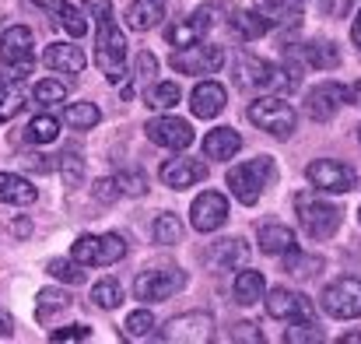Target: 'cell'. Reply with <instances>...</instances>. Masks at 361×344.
<instances>
[{"mask_svg":"<svg viewBox=\"0 0 361 344\" xmlns=\"http://www.w3.org/2000/svg\"><path fill=\"white\" fill-rule=\"evenodd\" d=\"M211 338H214V320H211V313H200V309L169 320L165 331H161V341H179V344H204Z\"/></svg>","mask_w":361,"mask_h":344,"instance_id":"obj_12","label":"cell"},{"mask_svg":"<svg viewBox=\"0 0 361 344\" xmlns=\"http://www.w3.org/2000/svg\"><path fill=\"white\" fill-rule=\"evenodd\" d=\"M147 141L158 144V148H172V151H183L193 144V126L179 116H154L147 126H144Z\"/></svg>","mask_w":361,"mask_h":344,"instance_id":"obj_13","label":"cell"},{"mask_svg":"<svg viewBox=\"0 0 361 344\" xmlns=\"http://www.w3.org/2000/svg\"><path fill=\"white\" fill-rule=\"evenodd\" d=\"M158 176H161V183H165V186H172V190H186V186H197V183H204V176H207V165H204V162H197V158L176 155V158L161 162Z\"/></svg>","mask_w":361,"mask_h":344,"instance_id":"obj_17","label":"cell"},{"mask_svg":"<svg viewBox=\"0 0 361 344\" xmlns=\"http://www.w3.org/2000/svg\"><path fill=\"white\" fill-rule=\"evenodd\" d=\"M270 183H274V158H267V155L263 158H252V162H242V165H235L228 172L232 197L239 204H245V208H252Z\"/></svg>","mask_w":361,"mask_h":344,"instance_id":"obj_4","label":"cell"},{"mask_svg":"<svg viewBox=\"0 0 361 344\" xmlns=\"http://www.w3.org/2000/svg\"><path fill=\"white\" fill-rule=\"evenodd\" d=\"M71 256L85 267H109L126 256V242L120 235H81L71 246Z\"/></svg>","mask_w":361,"mask_h":344,"instance_id":"obj_7","label":"cell"},{"mask_svg":"<svg viewBox=\"0 0 361 344\" xmlns=\"http://www.w3.org/2000/svg\"><path fill=\"white\" fill-rule=\"evenodd\" d=\"M0 60L14 71V78H25L32 71V60H35V35H32V28H25V25L7 28L4 39H0Z\"/></svg>","mask_w":361,"mask_h":344,"instance_id":"obj_8","label":"cell"},{"mask_svg":"<svg viewBox=\"0 0 361 344\" xmlns=\"http://www.w3.org/2000/svg\"><path fill=\"white\" fill-rule=\"evenodd\" d=\"M46 67L63 71V74H81V71L88 67V57H85V49L74 46V42H53V46L46 49Z\"/></svg>","mask_w":361,"mask_h":344,"instance_id":"obj_19","label":"cell"},{"mask_svg":"<svg viewBox=\"0 0 361 344\" xmlns=\"http://www.w3.org/2000/svg\"><path fill=\"white\" fill-rule=\"evenodd\" d=\"M351 39H355V46L361 49V14L355 18V25H351Z\"/></svg>","mask_w":361,"mask_h":344,"instance_id":"obj_51","label":"cell"},{"mask_svg":"<svg viewBox=\"0 0 361 344\" xmlns=\"http://www.w3.org/2000/svg\"><path fill=\"white\" fill-rule=\"evenodd\" d=\"M11 334H14V320L7 309H0V338H11Z\"/></svg>","mask_w":361,"mask_h":344,"instance_id":"obj_50","label":"cell"},{"mask_svg":"<svg viewBox=\"0 0 361 344\" xmlns=\"http://www.w3.org/2000/svg\"><path fill=\"white\" fill-rule=\"evenodd\" d=\"M95 67L113 85L126 81V35H123L120 25L113 21V14L95 21Z\"/></svg>","mask_w":361,"mask_h":344,"instance_id":"obj_1","label":"cell"},{"mask_svg":"<svg viewBox=\"0 0 361 344\" xmlns=\"http://www.w3.org/2000/svg\"><path fill=\"white\" fill-rule=\"evenodd\" d=\"M183 274L176 271H144V274H137V281H133V295L140 299V302H165L169 295H176L179 288H183Z\"/></svg>","mask_w":361,"mask_h":344,"instance_id":"obj_16","label":"cell"},{"mask_svg":"<svg viewBox=\"0 0 361 344\" xmlns=\"http://www.w3.org/2000/svg\"><path fill=\"white\" fill-rule=\"evenodd\" d=\"M239 85L252 92H267V95H291L298 88V74L295 71H281L259 57H242L239 60Z\"/></svg>","mask_w":361,"mask_h":344,"instance_id":"obj_2","label":"cell"},{"mask_svg":"<svg viewBox=\"0 0 361 344\" xmlns=\"http://www.w3.org/2000/svg\"><path fill=\"white\" fill-rule=\"evenodd\" d=\"M179 235H183V225H179V218L172 211L154 218V242L158 246H172V242H179Z\"/></svg>","mask_w":361,"mask_h":344,"instance_id":"obj_35","label":"cell"},{"mask_svg":"<svg viewBox=\"0 0 361 344\" xmlns=\"http://www.w3.org/2000/svg\"><path fill=\"white\" fill-rule=\"evenodd\" d=\"M291 260H288V271L295 274V278H312L319 267H323V260L319 256H298V253H288Z\"/></svg>","mask_w":361,"mask_h":344,"instance_id":"obj_41","label":"cell"},{"mask_svg":"<svg viewBox=\"0 0 361 344\" xmlns=\"http://www.w3.org/2000/svg\"><path fill=\"white\" fill-rule=\"evenodd\" d=\"M341 344H361V334H344V338H341Z\"/></svg>","mask_w":361,"mask_h":344,"instance_id":"obj_53","label":"cell"},{"mask_svg":"<svg viewBox=\"0 0 361 344\" xmlns=\"http://www.w3.org/2000/svg\"><path fill=\"white\" fill-rule=\"evenodd\" d=\"M225 106H228V92H225V85H218V81H200V85L190 92V109H193L197 119H214Z\"/></svg>","mask_w":361,"mask_h":344,"instance_id":"obj_18","label":"cell"},{"mask_svg":"<svg viewBox=\"0 0 361 344\" xmlns=\"http://www.w3.org/2000/svg\"><path fill=\"white\" fill-rule=\"evenodd\" d=\"M0 88H4V78H0Z\"/></svg>","mask_w":361,"mask_h":344,"instance_id":"obj_55","label":"cell"},{"mask_svg":"<svg viewBox=\"0 0 361 344\" xmlns=\"http://www.w3.org/2000/svg\"><path fill=\"white\" fill-rule=\"evenodd\" d=\"M267 313L284 324H305V320H312V299L302 292H291V288H274L267 295Z\"/></svg>","mask_w":361,"mask_h":344,"instance_id":"obj_14","label":"cell"},{"mask_svg":"<svg viewBox=\"0 0 361 344\" xmlns=\"http://www.w3.org/2000/svg\"><path fill=\"white\" fill-rule=\"evenodd\" d=\"M21 106H25V92H21L18 85L0 88V123H7L11 116L21 113Z\"/></svg>","mask_w":361,"mask_h":344,"instance_id":"obj_39","label":"cell"},{"mask_svg":"<svg viewBox=\"0 0 361 344\" xmlns=\"http://www.w3.org/2000/svg\"><path fill=\"white\" fill-rule=\"evenodd\" d=\"M358 218H361V211H358Z\"/></svg>","mask_w":361,"mask_h":344,"instance_id":"obj_56","label":"cell"},{"mask_svg":"<svg viewBox=\"0 0 361 344\" xmlns=\"http://www.w3.org/2000/svg\"><path fill=\"white\" fill-rule=\"evenodd\" d=\"M56 18H60V25L74 35V39H81V35H88V18L78 11V7H71V4H60L56 7Z\"/></svg>","mask_w":361,"mask_h":344,"instance_id":"obj_36","label":"cell"},{"mask_svg":"<svg viewBox=\"0 0 361 344\" xmlns=\"http://www.w3.org/2000/svg\"><path fill=\"white\" fill-rule=\"evenodd\" d=\"M232 341H256V344H259V341H263V334H259L252 324H239V327L232 331Z\"/></svg>","mask_w":361,"mask_h":344,"instance_id":"obj_48","label":"cell"},{"mask_svg":"<svg viewBox=\"0 0 361 344\" xmlns=\"http://www.w3.org/2000/svg\"><path fill=\"white\" fill-rule=\"evenodd\" d=\"M316 341H323V334H319V327L312 320L295 324L291 331H284V344H316Z\"/></svg>","mask_w":361,"mask_h":344,"instance_id":"obj_40","label":"cell"},{"mask_svg":"<svg viewBox=\"0 0 361 344\" xmlns=\"http://www.w3.org/2000/svg\"><path fill=\"white\" fill-rule=\"evenodd\" d=\"M92 194H95V201H102V204H113L123 190H120V183H116V179H99Z\"/></svg>","mask_w":361,"mask_h":344,"instance_id":"obj_45","label":"cell"},{"mask_svg":"<svg viewBox=\"0 0 361 344\" xmlns=\"http://www.w3.org/2000/svg\"><path fill=\"white\" fill-rule=\"evenodd\" d=\"M32 4H39V7H46V11H56L63 0H32Z\"/></svg>","mask_w":361,"mask_h":344,"instance_id":"obj_52","label":"cell"},{"mask_svg":"<svg viewBox=\"0 0 361 344\" xmlns=\"http://www.w3.org/2000/svg\"><path fill=\"white\" fill-rule=\"evenodd\" d=\"M71 309V295L63 292V288H42L39 295H35V320H49L53 313H67Z\"/></svg>","mask_w":361,"mask_h":344,"instance_id":"obj_26","label":"cell"},{"mask_svg":"<svg viewBox=\"0 0 361 344\" xmlns=\"http://www.w3.org/2000/svg\"><path fill=\"white\" fill-rule=\"evenodd\" d=\"M46 271H49L56 281H63V285H81V281L88 278V267L78 263V260H49Z\"/></svg>","mask_w":361,"mask_h":344,"instance_id":"obj_32","label":"cell"},{"mask_svg":"<svg viewBox=\"0 0 361 344\" xmlns=\"http://www.w3.org/2000/svg\"><path fill=\"white\" fill-rule=\"evenodd\" d=\"M239 148H242V137H239V130H232V126H218V130H211V134L204 137V155H207L211 162H225V158H232Z\"/></svg>","mask_w":361,"mask_h":344,"instance_id":"obj_20","label":"cell"},{"mask_svg":"<svg viewBox=\"0 0 361 344\" xmlns=\"http://www.w3.org/2000/svg\"><path fill=\"white\" fill-rule=\"evenodd\" d=\"M154 313L151 309H133L130 316H126V324H123V334H126V341H147L151 334H154Z\"/></svg>","mask_w":361,"mask_h":344,"instance_id":"obj_28","label":"cell"},{"mask_svg":"<svg viewBox=\"0 0 361 344\" xmlns=\"http://www.w3.org/2000/svg\"><path fill=\"white\" fill-rule=\"evenodd\" d=\"M274 28V18L270 14H263V11H235L232 14V32L239 35V39H259V35H267Z\"/></svg>","mask_w":361,"mask_h":344,"instance_id":"obj_22","label":"cell"},{"mask_svg":"<svg viewBox=\"0 0 361 344\" xmlns=\"http://www.w3.org/2000/svg\"><path fill=\"white\" fill-rule=\"evenodd\" d=\"M56 134H60V119L56 116H35L25 126V141L28 144H49V141H56Z\"/></svg>","mask_w":361,"mask_h":344,"instance_id":"obj_29","label":"cell"},{"mask_svg":"<svg viewBox=\"0 0 361 344\" xmlns=\"http://www.w3.org/2000/svg\"><path fill=\"white\" fill-rule=\"evenodd\" d=\"M165 18V0H133L126 7V25L133 32H147Z\"/></svg>","mask_w":361,"mask_h":344,"instance_id":"obj_21","label":"cell"},{"mask_svg":"<svg viewBox=\"0 0 361 344\" xmlns=\"http://www.w3.org/2000/svg\"><path fill=\"white\" fill-rule=\"evenodd\" d=\"M193 21H197V28H200V35H204V32L214 25V7H204V11H197V14H193Z\"/></svg>","mask_w":361,"mask_h":344,"instance_id":"obj_49","label":"cell"},{"mask_svg":"<svg viewBox=\"0 0 361 344\" xmlns=\"http://www.w3.org/2000/svg\"><path fill=\"white\" fill-rule=\"evenodd\" d=\"M165 39H169L176 49H186V46H193V42L200 39V28H197L193 18H190V21H176V25L165 32Z\"/></svg>","mask_w":361,"mask_h":344,"instance_id":"obj_37","label":"cell"},{"mask_svg":"<svg viewBox=\"0 0 361 344\" xmlns=\"http://www.w3.org/2000/svg\"><path fill=\"white\" fill-rule=\"evenodd\" d=\"M99 119H102V113H99V106H92V102H74V106L63 109V123L74 126V130H92Z\"/></svg>","mask_w":361,"mask_h":344,"instance_id":"obj_30","label":"cell"},{"mask_svg":"<svg viewBox=\"0 0 361 344\" xmlns=\"http://www.w3.org/2000/svg\"><path fill=\"white\" fill-rule=\"evenodd\" d=\"M56 162H60V172H67V186H78V179H81V158L78 155H60Z\"/></svg>","mask_w":361,"mask_h":344,"instance_id":"obj_43","label":"cell"},{"mask_svg":"<svg viewBox=\"0 0 361 344\" xmlns=\"http://www.w3.org/2000/svg\"><path fill=\"white\" fill-rule=\"evenodd\" d=\"M305 60L312 64V67H319V71H330V67H337L341 64V53H337V46L334 42H309L305 46Z\"/></svg>","mask_w":361,"mask_h":344,"instance_id":"obj_31","label":"cell"},{"mask_svg":"<svg viewBox=\"0 0 361 344\" xmlns=\"http://www.w3.org/2000/svg\"><path fill=\"white\" fill-rule=\"evenodd\" d=\"M179 99H183V88L176 81H158L147 95L151 109H172V106H179Z\"/></svg>","mask_w":361,"mask_h":344,"instance_id":"obj_33","label":"cell"},{"mask_svg":"<svg viewBox=\"0 0 361 344\" xmlns=\"http://www.w3.org/2000/svg\"><path fill=\"white\" fill-rule=\"evenodd\" d=\"M92 302H95L99 309H116V306L123 302V285L120 281H113V278L99 281V285L92 288Z\"/></svg>","mask_w":361,"mask_h":344,"instance_id":"obj_34","label":"cell"},{"mask_svg":"<svg viewBox=\"0 0 361 344\" xmlns=\"http://www.w3.org/2000/svg\"><path fill=\"white\" fill-rule=\"evenodd\" d=\"M85 11L99 21V18H109V14H113V4H109V0H85Z\"/></svg>","mask_w":361,"mask_h":344,"instance_id":"obj_47","label":"cell"},{"mask_svg":"<svg viewBox=\"0 0 361 344\" xmlns=\"http://www.w3.org/2000/svg\"><path fill=\"white\" fill-rule=\"evenodd\" d=\"M154 74H158V60L144 49V53L137 57V78H140V81H147V78H154Z\"/></svg>","mask_w":361,"mask_h":344,"instance_id":"obj_46","label":"cell"},{"mask_svg":"<svg viewBox=\"0 0 361 344\" xmlns=\"http://www.w3.org/2000/svg\"><path fill=\"white\" fill-rule=\"evenodd\" d=\"M263 274L259 271H239L235 274V285H232V295H235V302L239 306H256L259 299H263Z\"/></svg>","mask_w":361,"mask_h":344,"instance_id":"obj_25","label":"cell"},{"mask_svg":"<svg viewBox=\"0 0 361 344\" xmlns=\"http://www.w3.org/2000/svg\"><path fill=\"white\" fill-rule=\"evenodd\" d=\"M35 102L39 106H53V102H63L67 99V85L63 81H56V78H46V81H39L35 85Z\"/></svg>","mask_w":361,"mask_h":344,"instance_id":"obj_38","label":"cell"},{"mask_svg":"<svg viewBox=\"0 0 361 344\" xmlns=\"http://www.w3.org/2000/svg\"><path fill=\"white\" fill-rule=\"evenodd\" d=\"M245 113H249V123H256L259 130H267L274 137H291L298 126L295 106H288V99H281V95H259L249 102Z\"/></svg>","mask_w":361,"mask_h":344,"instance_id":"obj_5","label":"cell"},{"mask_svg":"<svg viewBox=\"0 0 361 344\" xmlns=\"http://www.w3.org/2000/svg\"><path fill=\"white\" fill-rule=\"evenodd\" d=\"M259 249L270 253V256H281V253H295V232L288 225H263L259 229Z\"/></svg>","mask_w":361,"mask_h":344,"instance_id":"obj_24","label":"cell"},{"mask_svg":"<svg viewBox=\"0 0 361 344\" xmlns=\"http://www.w3.org/2000/svg\"><path fill=\"white\" fill-rule=\"evenodd\" d=\"M358 95H361V81L358 85L326 81V85H316V88L305 95V113L312 116L316 123H326V119L337 116V109H341L344 102H351V99H358Z\"/></svg>","mask_w":361,"mask_h":344,"instance_id":"obj_6","label":"cell"},{"mask_svg":"<svg viewBox=\"0 0 361 344\" xmlns=\"http://www.w3.org/2000/svg\"><path fill=\"white\" fill-rule=\"evenodd\" d=\"M172 67L179 74H214V71L225 67V49L214 46V42H207V46L193 42V46L172 53Z\"/></svg>","mask_w":361,"mask_h":344,"instance_id":"obj_11","label":"cell"},{"mask_svg":"<svg viewBox=\"0 0 361 344\" xmlns=\"http://www.w3.org/2000/svg\"><path fill=\"white\" fill-rule=\"evenodd\" d=\"M88 338H92V331L85 324H74V327H63V331L49 334V341H88Z\"/></svg>","mask_w":361,"mask_h":344,"instance_id":"obj_44","label":"cell"},{"mask_svg":"<svg viewBox=\"0 0 361 344\" xmlns=\"http://www.w3.org/2000/svg\"><path fill=\"white\" fill-rule=\"evenodd\" d=\"M0 201L4 204H35V186L18 172H0Z\"/></svg>","mask_w":361,"mask_h":344,"instance_id":"obj_23","label":"cell"},{"mask_svg":"<svg viewBox=\"0 0 361 344\" xmlns=\"http://www.w3.org/2000/svg\"><path fill=\"white\" fill-rule=\"evenodd\" d=\"M295 215H298V225L309 239H330L341 229V218H344L341 208H334L326 197H319L312 190L295 194Z\"/></svg>","mask_w":361,"mask_h":344,"instance_id":"obj_3","label":"cell"},{"mask_svg":"<svg viewBox=\"0 0 361 344\" xmlns=\"http://www.w3.org/2000/svg\"><path fill=\"white\" fill-rule=\"evenodd\" d=\"M245 256H249V246H245L242 239H221V242L211 249V260H214L218 267H239V263H245Z\"/></svg>","mask_w":361,"mask_h":344,"instance_id":"obj_27","label":"cell"},{"mask_svg":"<svg viewBox=\"0 0 361 344\" xmlns=\"http://www.w3.org/2000/svg\"><path fill=\"white\" fill-rule=\"evenodd\" d=\"M116 183H120V190L126 194V197H140V194H147V176H144V172H120Z\"/></svg>","mask_w":361,"mask_h":344,"instance_id":"obj_42","label":"cell"},{"mask_svg":"<svg viewBox=\"0 0 361 344\" xmlns=\"http://www.w3.org/2000/svg\"><path fill=\"white\" fill-rule=\"evenodd\" d=\"M305 176L316 190L323 194H351L358 176L348 162H334V158H319V162H309L305 165Z\"/></svg>","mask_w":361,"mask_h":344,"instance_id":"obj_9","label":"cell"},{"mask_svg":"<svg viewBox=\"0 0 361 344\" xmlns=\"http://www.w3.org/2000/svg\"><path fill=\"white\" fill-rule=\"evenodd\" d=\"M190 222L197 232H218L228 222V197L218 194V190H204L190 204Z\"/></svg>","mask_w":361,"mask_h":344,"instance_id":"obj_15","label":"cell"},{"mask_svg":"<svg viewBox=\"0 0 361 344\" xmlns=\"http://www.w3.org/2000/svg\"><path fill=\"white\" fill-rule=\"evenodd\" d=\"M323 309L334 320H358L361 316V281L358 278H341L323 288Z\"/></svg>","mask_w":361,"mask_h":344,"instance_id":"obj_10","label":"cell"},{"mask_svg":"<svg viewBox=\"0 0 361 344\" xmlns=\"http://www.w3.org/2000/svg\"><path fill=\"white\" fill-rule=\"evenodd\" d=\"M358 141H361V123H358Z\"/></svg>","mask_w":361,"mask_h":344,"instance_id":"obj_54","label":"cell"}]
</instances>
